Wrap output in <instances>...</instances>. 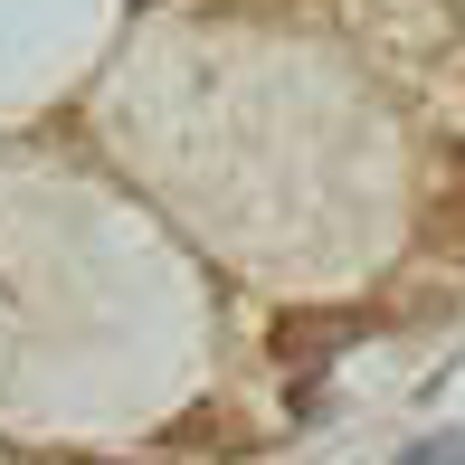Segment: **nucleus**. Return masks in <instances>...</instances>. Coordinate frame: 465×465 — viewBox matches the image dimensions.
Segmentation results:
<instances>
[{"label": "nucleus", "mask_w": 465, "mask_h": 465, "mask_svg": "<svg viewBox=\"0 0 465 465\" xmlns=\"http://www.w3.org/2000/svg\"><path fill=\"white\" fill-rule=\"evenodd\" d=\"M371 332H380V313H276L266 351H276L285 371H304V361H332V351L371 342Z\"/></svg>", "instance_id": "1"}, {"label": "nucleus", "mask_w": 465, "mask_h": 465, "mask_svg": "<svg viewBox=\"0 0 465 465\" xmlns=\"http://www.w3.org/2000/svg\"><path fill=\"white\" fill-rule=\"evenodd\" d=\"M428 228H437V247H447V257H465V190H447V200L428 209Z\"/></svg>", "instance_id": "2"}, {"label": "nucleus", "mask_w": 465, "mask_h": 465, "mask_svg": "<svg viewBox=\"0 0 465 465\" xmlns=\"http://www.w3.org/2000/svg\"><path fill=\"white\" fill-rule=\"evenodd\" d=\"M399 465H465V437H428V447H409Z\"/></svg>", "instance_id": "3"}, {"label": "nucleus", "mask_w": 465, "mask_h": 465, "mask_svg": "<svg viewBox=\"0 0 465 465\" xmlns=\"http://www.w3.org/2000/svg\"><path fill=\"white\" fill-rule=\"evenodd\" d=\"M76 465H134V456H76Z\"/></svg>", "instance_id": "4"}]
</instances>
